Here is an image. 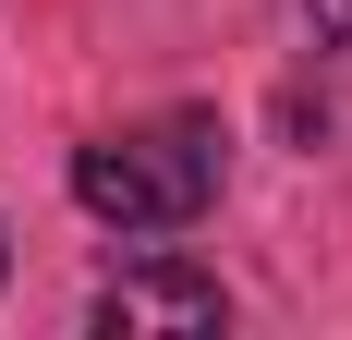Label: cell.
Instances as JSON below:
<instances>
[{"label": "cell", "mask_w": 352, "mask_h": 340, "mask_svg": "<svg viewBox=\"0 0 352 340\" xmlns=\"http://www.w3.org/2000/svg\"><path fill=\"white\" fill-rule=\"evenodd\" d=\"M231 316V292H219L207 268H182V255H146V268H122L98 292V328L109 340H146V328H219Z\"/></svg>", "instance_id": "7a4b0ae2"}, {"label": "cell", "mask_w": 352, "mask_h": 340, "mask_svg": "<svg viewBox=\"0 0 352 340\" xmlns=\"http://www.w3.org/2000/svg\"><path fill=\"white\" fill-rule=\"evenodd\" d=\"M304 12H316V36H328V49H352V0H304Z\"/></svg>", "instance_id": "3957f363"}, {"label": "cell", "mask_w": 352, "mask_h": 340, "mask_svg": "<svg viewBox=\"0 0 352 340\" xmlns=\"http://www.w3.org/2000/svg\"><path fill=\"white\" fill-rule=\"evenodd\" d=\"M73 206L85 219H109V231H195L219 206V122L207 109H170V122H134V134H98L73 146Z\"/></svg>", "instance_id": "6da1fadb"}]
</instances>
